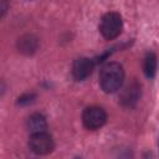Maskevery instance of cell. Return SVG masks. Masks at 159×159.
Returning <instances> with one entry per match:
<instances>
[{
  "instance_id": "obj_1",
  "label": "cell",
  "mask_w": 159,
  "mask_h": 159,
  "mask_svg": "<svg viewBox=\"0 0 159 159\" xmlns=\"http://www.w3.org/2000/svg\"><path fill=\"white\" fill-rule=\"evenodd\" d=\"M124 82V70L118 62L106 63L99 73V84L106 93H114L120 89Z\"/></svg>"
},
{
  "instance_id": "obj_2",
  "label": "cell",
  "mask_w": 159,
  "mask_h": 159,
  "mask_svg": "<svg viewBox=\"0 0 159 159\" xmlns=\"http://www.w3.org/2000/svg\"><path fill=\"white\" fill-rule=\"evenodd\" d=\"M122 29L123 21L118 12H107L103 15L99 24V31L106 40H113L118 37L122 32Z\"/></svg>"
},
{
  "instance_id": "obj_3",
  "label": "cell",
  "mask_w": 159,
  "mask_h": 159,
  "mask_svg": "<svg viewBox=\"0 0 159 159\" xmlns=\"http://www.w3.org/2000/svg\"><path fill=\"white\" fill-rule=\"evenodd\" d=\"M107 120V113L102 107L98 106H89L82 113V122L83 125L89 130L99 129L104 125Z\"/></svg>"
},
{
  "instance_id": "obj_4",
  "label": "cell",
  "mask_w": 159,
  "mask_h": 159,
  "mask_svg": "<svg viewBox=\"0 0 159 159\" xmlns=\"http://www.w3.org/2000/svg\"><path fill=\"white\" fill-rule=\"evenodd\" d=\"M53 139L47 132L32 133L29 139V148L37 155H45L53 150Z\"/></svg>"
},
{
  "instance_id": "obj_5",
  "label": "cell",
  "mask_w": 159,
  "mask_h": 159,
  "mask_svg": "<svg viewBox=\"0 0 159 159\" xmlns=\"http://www.w3.org/2000/svg\"><path fill=\"white\" fill-rule=\"evenodd\" d=\"M94 63L88 57H78L72 65V76L76 81H83L91 76Z\"/></svg>"
},
{
  "instance_id": "obj_6",
  "label": "cell",
  "mask_w": 159,
  "mask_h": 159,
  "mask_svg": "<svg viewBox=\"0 0 159 159\" xmlns=\"http://www.w3.org/2000/svg\"><path fill=\"white\" fill-rule=\"evenodd\" d=\"M139 97H140V86L135 81H133L123 91L120 97V103L124 107H133L138 102Z\"/></svg>"
},
{
  "instance_id": "obj_7",
  "label": "cell",
  "mask_w": 159,
  "mask_h": 159,
  "mask_svg": "<svg viewBox=\"0 0 159 159\" xmlns=\"http://www.w3.org/2000/svg\"><path fill=\"white\" fill-rule=\"evenodd\" d=\"M37 46H39V40L32 34H25L21 37H19V40H17L19 52H21L26 56L35 53L37 50Z\"/></svg>"
},
{
  "instance_id": "obj_8",
  "label": "cell",
  "mask_w": 159,
  "mask_h": 159,
  "mask_svg": "<svg viewBox=\"0 0 159 159\" xmlns=\"http://www.w3.org/2000/svg\"><path fill=\"white\" fill-rule=\"evenodd\" d=\"M26 127L29 129V132L32 133H39V132H46L47 129V122L46 118L40 114V113H34L27 118L26 122Z\"/></svg>"
},
{
  "instance_id": "obj_9",
  "label": "cell",
  "mask_w": 159,
  "mask_h": 159,
  "mask_svg": "<svg viewBox=\"0 0 159 159\" xmlns=\"http://www.w3.org/2000/svg\"><path fill=\"white\" fill-rule=\"evenodd\" d=\"M143 71L148 78H153L157 72V56L154 52H148L144 57Z\"/></svg>"
},
{
  "instance_id": "obj_10",
  "label": "cell",
  "mask_w": 159,
  "mask_h": 159,
  "mask_svg": "<svg viewBox=\"0 0 159 159\" xmlns=\"http://www.w3.org/2000/svg\"><path fill=\"white\" fill-rule=\"evenodd\" d=\"M32 98H35V96L34 94H25V96H22V97H20L19 98V104H27V103H31L34 99Z\"/></svg>"
},
{
  "instance_id": "obj_11",
  "label": "cell",
  "mask_w": 159,
  "mask_h": 159,
  "mask_svg": "<svg viewBox=\"0 0 159 159\" xmlns=\"http://www.w3.org/2000/svg\"><path fill=\"white\" fill-rule=\"evenodd\" d=\"M9 10V2L7 0H0V19Z\"/></svg>"
}]
</instances>
